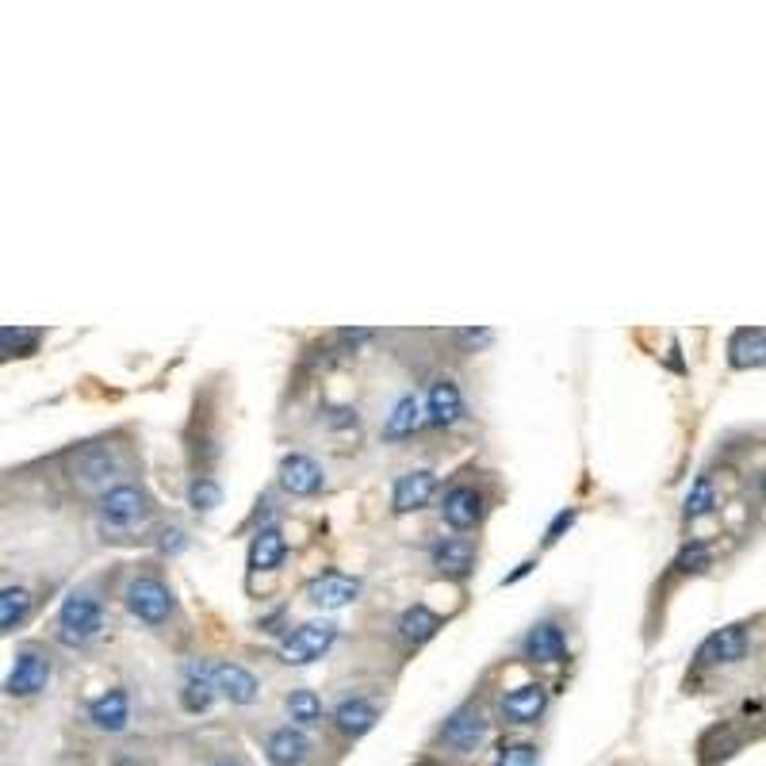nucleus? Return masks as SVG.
Instances as JSON below:
<instances>
[{"label":"nucleus","instance_id":"f257e3e1","mask_svg":"<svg viewBox=\"0 0 766 766\" xmlns=\"http://www.w3.org/2000/svg\"><path fill=\"white\" fill-rule=\"evenodd\" d=\"M100 521L111 533H131V529H142L150 521V498L142 487H131V483H119L108 495L100 498Z\"/></svg>","mask_w":766,"mask_h":766},{"label":"nucleus","instance_id":"f03ea898","mask_svg":"<svg viewBox=\"0 0 766 766\" xmlns=\"http://www.w3.org/2000/svg\"><path fill=\"white\" fill-rule=\"evenodd\" d=\"M69 472L80 487H108L119 472H123V453H119L111 441H93V445H80L74 456H69Z\"/></svg>","mask_w":766,"mask_h":766},{"label":"nucleus","instance_id":"7ed1b4c3","mask_svg":"<svg viewBox=\"0 0 766 766\" xmlns=\"http://www.w3.org/2000/svg\"><path fill=\"white\" fill-rule=\"evenodd\" d=\"M100 628H104V609H100V602H96L88 591H74L66 602H62V609H58V636H62V644H69V648H74V644L93 640Z\"/></svg>","mask_w":766,"mask_h":766},{"label":"nucleus","instance_id":"20e7f679","mask_svg":"<svg viewBox=\"0 0 766 766\" xmlns=\"http://www.w3.org/2000/svg\"><path fill=\"white\" fill-rule=\"evenodd\" d=\"M127 609L142 621V625H165L169 613H173V594L161 579L153 575H139L127 586Z\"/></svg>","mask_w":766,"mask_h":766},{"label":"nucleus","instance_id":"39448f33","mask_svg":"<svg viewBox=\"0 0 766 766\" xmlns=\"http://www.w3.org/2000/svg\"><path fill=\"white\" fill-rule=\"evenodd\" d=\"M487 736H490V721L479 713V709L467 705V709H456V713L449 716L438 740L453 755H475L483 744H487Z\"/></svg>","mask_w":766,"mask_h":766},{"label":"nucleus","instance_id":"423d86ee","mask_svg":"<svg viewBox=\"0 0 766 766\" xmlns=\"http://www.w3.org/2000/svg\"><path fill=\"white\" fill-rule=\"evenodd\" d=\"M334 640H337V625H330V621H306V625H300L284 640V648H280V659H284L288 667L314 663L322 651H330V644H334Z\"/></svg>","mask_w":766,"mask_h":766},{"label":"nucleus","instance_id":"0eeeda50","mask_svg":"<svg viewBox=\"0 0 766 766\" xmlns=\"http://www.w3.org/2000/svg\"><path fill=\"white\" fill-rule=\"evenodd\" d=\"M46 682H51V659H46L43 651L28 648L15 656L4 690L12 693V698H35L39 690H46Z\"/></svg>","mask_w":766,"mask_h":766},{"label":"nucleus","instance_id":"6e6552de","mask_svg":"<svg viewBox=\"0 0 766 766\" xmlns=\"http://www.w3.org/2000/svg\"><path fill=\"white\" fill-rule=\"evenodd\" d=\"M311 740H306L303 729L295 724H284V729H272L269 740H265V755H269L272 766H306L311 763Z\"/></svg>","mask_w":766,"mask_h":766},{"label":"nucleus","instance_id":"1a4fd4ad","mask_svg":"<svg viewBox=\"0 0 766 766\" xmlns=\"http://www.w3.org/2000/svg\"><path fill=\"white\" fill-rule=\"evenodd\" d=\"M306 598H311L319 609H342V606H349V602L360 598V579L342 575V571H326V575L311 579Z\"/></svg>","mask_w":766,"mask_h":766},{"label":"nucleus","instance_id":"9d476101","mask_svg":"<svg viewBox=\"0 0 766 766\" xmlns=\"http://www.w3.org/2000/svg\"><path fill=\"white\" fill-rule=\"evenodd\" d=\"M747 656V625H729L721 633H713L705 644L698 648V663L701 667H724V663H740Z\"/></svg>","mask_w":766,"mask_h":766},{"label":"nucleus","instance_id":"9b49d317","mask_svg":"<svg viewBox=\"0 0 766 766\" xmlns=\"http://www.w3.org/2000/svg\"><path fill=\"white\" fill-rule=\"evenodd\" d=\"M322 483H326V475H322V467L314 464L311 456L292 453V456L280 460V487H284L288 495H295V498L319 495Z\"/></svg>","mask_w":766,"mask_h":766},{"label":"nucleus","instance_id":"f8f14e48","mask_svg":"<svg viewBox=\"0 0 766 766\" xmlns=\"http://www.w3.org/2000/svg\"><path fill=\"white\" fill-rule=\"evenodd\" d=\"M433 490H438V475H433L430 467H418V472L399 475V483H395V490H391V506L399 514L422 510V506H430Z\"/></svg>","mask_w":766,"mask_h":766},{"label":"nucleus","instance_id":"ddd939ff","mask_svg":"<svg viewBox=\"0 0 766 766\" xmlns=\"http://www.w3.org/2000/svg\"><path fill=\"white\" fill-rule=\"evenodd\" d=\"M425 414H430V422L441 425V430H449V425H456L460 418H464V395H460L456 380L441 376V380L430 384V395H425Z\"/></svg>","mask_w":766,"mask_h":766},{"label":"nucleus","instance_id":"4468645a","mask_svg":"<svg viewBox=\"0 0 766 766\" xmlns=\"http://www.w3.org/2000/svg\"><path fill=\"white\" fill-rule=\"evenodd\" d=\"M88 716H93V724L100 732L119 736V732H127V724H131V698H127V690H119V687L100 693V698L88 705Z\"/></svg>","mask_w":766,"mask_h":766},{"label":"nucleus","instance_id":"2eb2a0df","mask_svg":"<svg viewBox=\"0 0 766 766\" xmlns=\"http://www.w3.org/2000/svg\"><path fill=\"white\" fill-rule=\"evenodd\" d=\"M548 709V690L529 682V687H518L503 698V716L506 724H537Z\"/></svg>","mask_w":766,"mask_h":766},{"label":"nucleus","instance_id":"dca6fc26","mask_svg":"<svg viewBox=\"0 0 766 766\" xmlns=\"http://www.w3.org/2000/svg\"><path fill=\"white\" fill-rule=\"evenodd\" d=\"M212 682H215V693L230 698L234 705H253L257 693H261L253 675H249L246 667H238V663H215L212 667Z\"/></svg>","mask_w":766,"mask_h":766},{"label":"nucleus","instance_id":"f3484780","mask_svg":"<svg viewBox=\"0 0 766 766\" xmlns=\"http://www.w3.org/2000/svg\"><path fill=\"white\" fill-rule=\"evenodd\" d=\"M526 656L533 659V663H560V659L568 656V636H563V628L555 625V621H540V625H533L526 636Z\"/></svg>","mask_w":766,"mask_h":766},{"label":"nucleus","instance_id":"a211bd4d","mask_svg":"<svg viewBox=\"0 0 766 766\" xmlns=\"http://www.w3.org/2000/svg\"><path fill=\"white\" fill-rule=\"evenodd\" d=\"M376 721H380V709H376L373 701H365V698H345L342 705L334 709L337 732H342V736H349V740H360L365 732H373Z\"/></svg>","mask_w":766,"mask_h":766},{"label":"nucleus","instance_id":"6ab92c4d","mask_svg":"<svg viewBox=\"0 0 766 766\" xmlns=\"http://www.w3.org/2000/svg\"><path fill=\"white\" fill-rule=\"evenodd\" d=\"M215 701V682H212V667L204 663H188L184 671V687H181V709L192 716L207 713Z\"/></svg>","mask_w":766,"mask_h":766},{"label":"nucleus","instance_id":"aec40b11","mask_svg":"<svg viewBox=\"0 0 766 766\" xmlns=\"http://www.w3.org/2000/svg\"><path fill=\"white\" fill-rule=\"evenodd\" d=\"M288 555V540L280 533L277 526H265L257 529L253 537V548H249V568L253 571H277Z\"/></svg>","mask_w":766,"mask_h":766},{"label":"nucleus","instance_id":"412c9836","mask_svg":"<svg viewBox=\"0 0 766 766\" xmlns=\"http://www.w3.org/2000/svg\"><path fill=\"white\" fill-rule=\"evenodd\" d=\"M441 514H445V521L453 529H472L475 521L483 518V498L479 490L472 487H453L445 495V506H441Z\"/></svg>","mask_w":766,"mask_h":766},{"label":"nucleus","instance_id":"4be33fe9","mask_svg":"<svg viewBox=\"0 0 766 766\" xmlns=\"http://www.w3.org/2000/svg\"><path fill=\"white\" fill-rule=\"evenodd\" d=\"M433 568H438L441 575H449V579L472 575V568H475V548L467 544V540H441V544L433 548Z\"/></svg>","mask_w":766,"mask_h":766},{"label":"nucleus","instance_id":"5701e85b","mask_svg":"<svg viewBox=\"0 0 766 766\" xmlns=\"http://www.w3.org/2000/svg\"><path fill=\"white\" fill-rule=\"evenodd\" d=\"M763 353H766V334L763 326H752V330H736L729 342V360L732 368H759L763 365Z\"/></svg>","mask_w":766,"mask_h":766},{"label":"nucleus","instance_id":"b1692460","mask_svg":"<svg viewBox=\"0 0 766 766\" xmlns=\"http://www.w3.org/2000/svg\"><path fill=\"white\" fill-rule=\"evenodd\" d=\"M438 628H441V617L433 613L430 606H410V609H402V617H399V636L407 644H425V640H433L438 636Z\"/></svg>","mask_w":766,"mask_h":766},{"label":"nucleus","instance_id":"393cba45","mask_svg":"<svg viewBox=\"0 0 766 766\" xmlns=\"http://www.w3.org/2000/svg\"><path fill=\"white\" fill-rule=\"evenodd\" d=\"M422 425V402L414 399V395H402L399 402H395V410L387 414V422H384V438L387 441H402V438H410V433Z\"/></svg>","mask_w":766,"mask_h":766},{"label":"nucleus","instance_id":"a878e982","mask_svg":"<svg viewBox=\"0 0 766 766\" xmlns=\"http://www.w3.org/2000/svg\"><path fill=\"white\" fill-rule=\"evenodd\" d=\"M288 716L295 729H314L322 721V701L314 690H292L288 693Z\"/></svg>","mask_w":766,"mask_h":766},{"label":"nucleus","instance_id":"bb28decb","mask_svg":"<svg viewBox=\"0 0 766 766\" xmlns=\"http://www.w3.org/2000/svg\"><path fill=\"white\" fill-rule=\"evenodd\" d=\"M28 613H31V591H23V586H8V591H0V633L15 628Z\"/></svg>","mask_w":766,"mask_h":766},{"label":"nucleus","instance_id":"cd10ccee","mask_svg":"<svg viewBox=\"0 0 766 766\" xmlns=\"http://www.w3.org/2000/svg\"><path fill=\"white\" fill-rule=\"evenodd\" d=\"M223 503V487L219 483L212 479V475H196V479H192V487H188V506L196 514H212L215 506Z\"/></svg>","mask_w":766,"mask_h":766},{"label":"nucleus","instance_id":"c85d7f7f","mask_svg":"<svg viewBox=\"0 0 766 766\" xmlns=\"http://www.w3.org/2000/svg\"><path fill=\"white\" fill-rule=\"evenodd\" d=\"M713 503H716L713 479H709V475H698V483H693V490L687 495V518H690V521L705 518V514L713 510Z\"/></svg>","mask_w":766,"mask_h":766},{"label":"nucleus","instance_id":"c756f323","mask_svg":"<svg viewBox=\"0 0 766 766\" xmlns=\"http://www.w3.org/2000/svg\"><path fill=\"white\" fill-rule=\"evenodd\" d=\"M705 568H709V544H701V540L687 544L679 552V560H675V571H679V575H701Z\"/></svg>","mask_w":766,"mask_h":766},{"label":"nucleus","instance_id":"7c9ffc66","mask_svg":"<svg viewBox=\"0 0 766 766\" xmlns=\"http://www.w3.org/2000/svg\"><path fill=\"white\" fill-rule=\"evenodd\" d=\"M537 763H540L537 744H503L495 759V766H537Z\"/></svg>","mask_w":766,"mask_h":766},{"label":"nucleus","instance_id":"2f4dec72","mask_svg":"<svg viewBox=\"0 0 766 766\" xmlns=\"http://www.w3.org/2000/svg\"><path fill=\"white\" fill-rule=\"evenodd\" d=\"M571 521H575V510H563L560 518L552 521V529H548V544H555V540H560V533H563V529H571Z\"/></svg>","mask_w":766,"mask_h":766},{"label":"nucleus","instance_id":"473e14b6","mask_svg":"<svg viewBox=\"0 0 766 766\" xmlns=\"http://www.w3.org/2000/svg\"><path fill=\"white\" fill-rule=\"evenodd\" d=\"M184 544H188V540H184L181 529H165V533H161V548H165V552H181Z\"/></svg>","mask_w":766,"mask_h":766},{"label":"nucleus","instance_id":"72a5a7b5","mask_svg":"<svg viewBox=\"0 0 766 766\" xmlns=\"http://www.w3.org/2000/svg\"><path fill=\"white\" fill-rule=\"evenodd\" d=\"M460 337H464L467 345H487L495 334H490V330H464V334H460Z\"/></svg>","mask_w":766,"mask_h":766},{"label":"nucleus","instance_id":"f704fd0d","mask_svg":"<svg viewBox=\"0 0 766 766\" xmlns=\"http://www.w3.org/2000/svg\"><path fill=\"white\" fill-rule=\"evenodd\" d=\"M15 342H20V334H15V330H0V353H12Z\"/></svg>","mask_w":766,"mask_h":766},{"label":"nucleus","instance_id":"c9c22d12","mask_svg":"<svg viewBox=\"0 0 766 766\" xmlns=\"http://www.w3.org/2000/svg\"><path fill=\"white\" fill-rule=\"evenodd\" d=\"M204 766H246L238 759V755H219V759H212V763H204Z\"/></svg>","mask_w":766,"mask_h":766}]
</instances>
